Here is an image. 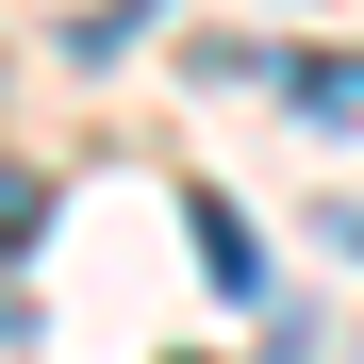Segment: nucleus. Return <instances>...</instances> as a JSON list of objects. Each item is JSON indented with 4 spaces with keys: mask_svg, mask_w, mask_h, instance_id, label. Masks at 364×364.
I'll return each mask as SVG.
<instances>
[{
    "mask_svg": "<svg viewBox=\"0 0 364 364\" xmlns=\"http://www.w3.org/2000/svg\"><path fill=\"white\" fill-rule=\"evenodd\" d=\"M199 265H215V298H265V249H249L232 199H199Z\"/></svg>",
    "mask_w": 364,
    "mask_h": 364,
    "instance_id": "f257e3e1",
    "label": "nucleus"
},
{
    "mask_svg": "<svg viewBox=\"0 0 364 364\" xmlns=\"http://www.w3.org/2000/svg\"><path fill=\"white\" fill-rule=\"evenodd\" d=\"M282 100H298V116H348V133H364V67H282Z\"/></svg>",
    "mask_w": 364,
    "mask_h": 364,
    "instance_id": "f03ea898",
    "label": "nucleus"
},
{
    "mask_svg": "<svg viewBox=\"0 0 364 364\" xmlns=\"http://www.w3.org/2000/svg\"><path fill=\"white\" fill-rule=\"evenodd\" d=\"M33 232H50V182H33V166H0V249H33Z\"/></svg>",
    "mask_w": 364,
    "mask_h": 364,
    "instance_id": "7ed1b4c3",
    "label": "nucleus"
}]
</instances>
